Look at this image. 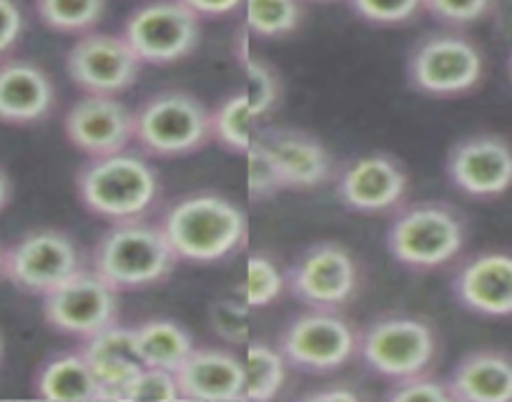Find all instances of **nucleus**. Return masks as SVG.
<instances>
[{
    "label": "nucleus",
    "mask_w": 512,
    "mask_h": 402,
    "mask_svg": "<svg viewBox=\"0 0 512 402\" xmlns=\"http://www.w3.org/2000/svg\"><path fill=\"white\" fill-rule=\"evenodd\" d=\"M277 347L292 370L332 375L357 360L359 330L339 310L307 307L282 327Z\"/></svg>",
    "instance_id": "obj_8"
},
{
    "label": "nucleus",
    "mask_w": 512,
    "mask_h": 402,
    "mask_svg": "<svg viewBox=\"0 0 512 402\" xmlns=\"http://www.w3.org/2000/svg\"><path fill=\"white\" fill-rule=\"evenodd\" d=\"M445 174L467 199H500L512 189V141L495 131L462 136L447 151Z\"/></svg>",
    "instance_id": "obj_14"
},
{
    "label": "nucleus",
    "mask_w": 512,
    "mask_h": 402,
    "mask_svg": "<svg viewBox=\"0 0 512 402\" xmlns=\"http://www.w3.org/2000/svg\"><path fill=\"white\" fill-rule=\"evenodd\" d=\"M256 116L244 91L226 93L211 109V141L229 154H244L254 144Z\"/></svg>",
    "instance_id": "obj_26"
},
{
    "label": "nucleus",
    "mask_w": 512,
    "mask_h": 402,
    "mask_svg": "<svg viewBox=\"0 0 512 402\" xmlns=\"http://www.w3.org/2000/svg\"><path fill=\"white\" fill-rule=\"evenodd\" d=\"M0 279H6V247L0 244Z\"/></svg>",
    "instance_id": "obj_41"
},
{
    "label": "nucleus",
    "mask_w": 512,
    "mask_h": 402,
    "mask_svg": "<svg viewBox=\"0 0 512 402\" xmlns=\"http://www.w3.org/2000/svg\"><path fill=\"white\" fill-rule=\"evenodd\" d=\"M181 3H184L186 8H191L201 21H204V18H211V21L226 18L244 6V0H181Z\"/></svg>",
    "instance_id": "obj_38"
},
{
    "label": "nucleus",
    "mask_w": 512,
    "mask_h": 402,
    "mask_svg": "<svg viewBox=\"0 0 512 402\" xmlns=\"http://www.w3.org/2000/svg\"><path fill=\"white\" fill-rule=\"evenodd\" d=\"M161 174L146 154L131 149L91 156L76 171V196L91 217L108 224L134 222L161 204Z\"/></svg>",
    "instance_id": "obj_1"
},
{
    "label": "nucleus",
    "mask_w": 512,
    "mask_h": 402,
    "mask_svg": "<svg viewBox=\"0 0 512 402\" xmlns=\"http://www.w3.org/2000/svg\"><path fill=\"white\" fill-rule=\"evenodd\" d=\"M387 252L410 272H435L447 267L467 244V219L447 201L422 199L392 212L384 234Z\"/></svg>",
    "instance_id": "obj_4"
},
{
    "label": "nucleus",
    "mask_w": 512,
    "mask_h": 402,
    "mask_svg": "<svg viewBox=\"0 0 512 402\" xmlns=\"http://www.w3.org/2000/svg\"><path fill=\"white\" fill-rule=\"evenodd\" d=\"M357 357L372 375L395 382L432 370L440 357V335L425 317L387 312L359 332Z\"/></svg>",
    "instance_id": "obj_6"
},
{
    "label": "nucleus",
    "mask_w": 512,
    "mask_h": 402,
    "mask_svg": "<svg viewBox=\"0 0 512 402\" xmlns=\"http://www.w3.org/2000/svg\"><path fill=\"white\" fill-rule=\"evenodd\" d=\"M63 136L86 159L136 144V116L118 96L83 93L63 116Z\"/></svg>",
    "instance_id": "obj_16"
},
{
    "label": "nucleus",
    "mask_w": 512,
    "mask_h": 402,
    "mask_svg": "<svg viewBox=\"0 0 512 402\" xmlns=\"http://www.w3.org/2000/svg\"><path fill=\"white\" fill-rule=\"evenodd\" d=\"M209 322L214 335L226 345H246L249 342V305L236 299H219L209 310Z\"/></svg>",
    "instance_id": "obj_36"
},
{
    "label": "nucleus",
    "mask_w": 512,
    "mask_h": 402,
    "mask_svg": "<svg viewBox=\"0 0 512 402\" xmlns=\"http://www.w3.org/2000/svg\"><path fill=\"white\" fill-rule=\"evenodd\" d=\"M289 365L277 345L267 340H249L244 355V400L269 402L282 395Z\"/></svg>",
    "instance_id": "obj_25"
},
{
    "label": "nucleus",
    "mask_w": 512,
    "mask_h": 402,
    "mask_svg": "<svg viewBox=\"0 0 512 402\" xmlns=\"http://www.w3.org/2000/svg\"><path fill=\"white\" fill-rule=\"evenodd\" d=\"M452 402H512V355L472 350L447 375Z\"/></svg>",
    "instance_id": "obj_21"
},
{
    "label": "nucleus",
    "mask_w": 512,
    "mask_h": 402,
    "mask_svg": "<svg viewBox=\"0 0 512 402\" xmlns=\"http://www.w3.org/2000/svg\"><path fill=\"white\" fill-rule=\"evenodd\" d=\"M36 16L46 28L66 36L96 31L103 21L108 0H36Z\"/></svg>",
    "instance_id": "obj_28"
},
{
    "label": "nucleus",
    "mask_w": 512,
    "mask_h": 402,
    "mask_svg": "<svg viewBox=\"0 0 512 402\" xmlns=\"http://www.w3.org/2000/svg\"><path fill=\"white\" fill-rule=\"evenodd\" d=\"M41 315L53 332L81 342L121 322V292L86 267L43 294Z\"/></svg>",
    "instance_id": "obj_11"
},
{
    "label": "nucleus",
    "mask_w": 512,
    "mask_h": 402,
    "mask_svg": "<svg viewBox=\"0 0 512 402\" xmlns=\"http://www.w3.org/2000/svg\"><path fill=\"white\" fill-rule=\"evenodd\" d=\"M287 292L312 310H342L357 297L362 269L357 257L334 239H319L297 254L284 272Z\"/></svg>",
    "instance_id": "obj_9"
},
{
    "label": "nucleus",
    "mask_w": 512,
    "mask_h": 402,
    "mask_svg": "<svg viewBox=\"0 0 512 402\" xmlns=\"http://www.w3.org/2000/svg\"><path fill=\"white\" fill-rule=\"evenodd\" d=\"M118 400H131V402H174L181 400L179 385H176V375L161 367L144 365L136 372L131 380L123 385Z\"/></svg>",
    "instance_id": "obj_33"
},
{
    "label": "nucleus",
    "mask_w": 512,
    "mask_h": 402,
    "mask_svg": "<svg viewBox=\"0 0 512 402\" xmlns=\"http://www.w3.org/2000/svg\"><path fill=\"white\" fill-rule=\"evenodd\" d=\"M507 76H510L512 81V48H510V56H507Z\"/></svg>",
    "instance_id": "obj_42"
},
{
    "label": "nucleus",
    "mask_w": 512,
    "mask_h": 402,
    "mask_svg": "<svg viewBox=\"0 0 512 402\" xmlns=\"http://www.w3.org/2000/svg\"><path fill=\"white\" fill-rule=\"evenodd\" d=\"M334 194L347 212L392 214L405 204L410 191V174L395 154L372 151L349 159L334 176Z\"/></svg>",
    "instance_id": "obj_13"
},
{
    "label": "nucleus",
    "mask_w": 512,
    "mask_h": 402,
    "mask_svg": "<svg viewBox=\"0 0 512 402\" xmlns=\"http://www.w3.org/2000/svg\"><path fill=\"white\" fill-rule=\"evenodd\" d=\"M3 355H6V342H3V335H0V362H3Z\"/></svg>",
    "instance_id": "obj_43"
},
{
    "label": "nucleus",
    "mask_w": 512,
    "mask_h": 402,
    "mask_svg": "<svg viewBox=\"0 0 512 402\" xmlns=\"http://www.w3.org/2000/svg\"><path fill=\"white\" fill-rule=\"evenodd\" d=\"M86 267L78 242L63 229H31L6 247V279L33 297H43Z\"/></svg>",
    "instance_id": "obj_12"
},
{
    "label": "nucleus",
    "mask_w": 512,
    "mask_h": 402,
    "mask_svg": "<svg viewBox=\"0 0 512 402\" xmlns=\"http://www.w3.org/2000/svg\"><path fill=\"white\" fill-rule=\"evenodd\" d=\"M384 397L390 402H452L447 377H437L432 370L390 382Z\"/></svg>",
    "instance_id": "obj_34"
},
{
    "label": "nucleus",
    "mask_w": 512,
    "mask_h": 402,
    "mask_svg": "<svg viewBox=\"0 0 512 402\" xmlns=\"http://www.w3.org/2000/svg\"><path fill=\"white\" fill-rule=\"evenodd\" d=\"M244 21L259 41H282L302 28L304 0H244Z\"/></svg>",
    "instance_id": "obj_27"
},
{
    "label": "nucleus",
    "mask_w": 512,
    "mask_h": 402,
    "mask_svg": "<svg viewBox=\"0 0 512 402\" xmlns=\"http://www.w3.org/2000/svg\"><path fill=\"white\" fill-rule=\"evenodd\" d=\"M141 66V58L121 33H83L66 53L68 78L83 93L121 96L139 81Z\"/></svg>",
    "instance_id": "obj_15"
},
{
    "label": "nucleus",
    "mask_w": 512,
    "mask_h": 402,
    "mask_svg": "<svg viewBox=\"0 0 512 402\" xmlns=\"http://www.w3.org/2000/svg\"><path fill=\"white\" fill-rule=\"evenodd\" d=\"M405 76L420 96L442 101L467 96L485 78V53L477 41L455 28L430 31L407 53Z\"/></svg>",
    "instance_id": "obj_5"
},
{
    "label": "nucleus",
    "mask_w": 512,
    "mask_h": 402,
    "mask_svg": "<svg viewBox=\"0 0 512 402\" xmlns=\"http://www.w3.org/2000/svg\"><path fill=\"white\" fill-rule=\"evenodd\" d=\"M136 116V144L151 159H181L211 144V111L181 88L151 93Z\"/></svg>",
    "instance_id": "obj_7"
},
{
    "label": "nucleus",
    "mask_w": 512,
    "mask_h": 402,
    "mask_svg": "<svg viewBox=\"0 0 512 402\" xmlns=\"http://www.w3.org/2000/svg\"><path fill=\"white\" fill-rule=\"evenodd\" d=\"M136 347L144 365L176 372L196 347L191 332L171 317H149L134 325Z\"/></svg>",
    "instance_id": "obj_24"
},
{
    "label": "nucleus",
    "mask_w": 512,
    "mask_h": 402,
    "mask_svg": "<svg viewBox=\"0 0 512 402\" xmlns=\"http://www.w3.org/2000/svg\"><path fill=\"white\" fill-rule=\"evenodd\" d=\"M452 297L470 315L485 320L512 317V254L480 252L467 257L455 269Z\"/></svg>",
    "instance_id": "obj_18"
},
{
    "label": "nucleus",
    "mask_w": 512,
    "mask_h": 402,
    "mask_svg": "<svg viewBox=\"0 0 512 402\" xmlns=\"http://www.w3.org/2000/svg\"><path fill=\"white\" fill-rule=\"evenodd\" d=\"M246 181H249L246 184L249 201H254V204H262V201L277 196L279 191H287L274 161L264 154L262 146L256 144H251V149L246 151Z\"/></svg>",
    "instance_id": "obj_35"
},
{
    "label": "nucleus",
    "mask_w": 512,
    "mask_h": 402,
    "mask_svg": "<svg viewBox=\"0 0 512 402\" xmlns=\"http://www.w3.org/2000/svg\"><path fill=\"white\" fill-rule=\"evenodd\" d=\"M246 98H249L251 111L256 121L269 119L274 111L282 106L284 98V81L277 68L267 58L251 56L246 58Z\"/></svg>",
    "instance_id": "obj_29"
},
{
    "label": "nucleus",
    "mask_w": 512,
    "mask_h": 402,
    "mask_svg": "<svg viewBox=\"0 0 512 402\" xmlns=\"http://www.w3.org/2000/svg\"><path fill=\"white\" fill-rule=\"evenodd\" d=\"M33 392L43 400L63 402H96L106 400L98 377L93 375L91 365L86 362L83 352L61 350L48 355L38 365L33 375Z\"/></svg>",
    "instance_id": "obj_23"
},
{
    "label": "nucleus",
    "mask_w": 512,
    "mask_h": 402,
    "mask_svg": "<svg viewBox=\"0 0 512 402\" xmlns=\"http://www.w3.org/2000/svg\"><path fill=\"white\" fill-rule=\"evenodd\" d=\"M161 232L179 262L216 264L234 257L249 237L244 209L216 191H191L161 212Z\"/></svg>",
    "instance_id": "obj_2"
},
{
    "label": "nucleus",
    "mask_w": 512,
    "mask_h": 402,
    "mask_svg": "<svg viewBox=\"0 0 512 402\" xmlns=\"http://www.w3.org/2000/svg\"><path fill=\"white\" fill-rule=\"evenodd\" d=\"M56 104V83L38 63L26 58L0 61V124H41L56 111Z\"/></svg>",
    "instance_id": "obj_19"
},
{
    "label": "nucleus",
    "mask_w": 512,
    "mask_h": 402,
    "mask_svg": "<svg viewBox=\"0 0 512 402\" xmlns=\"http://www.w3.org/2000/svg\"><path fill=\"white\" fill-rule=\"evenodd\" d=\"M254 144L262 146L264 154L274 161L284 189L312 191L332 184L337 176V161L312 131L294 126H267L256 129Z\"/></svg>",
    "instance_id": "obj_17"
},
{
    "label": "nucleus",
    "mask_w": 512,
    "mask_h": 402,
    "mask_svg": "<svg viewBox=\"0 0 512 402\" xmlns=\"http://www.w3.org/2000/svg\"><path fill=\"white\" fill-rule=\"evenodd\" d=\"M307 400H317V402H354L359 400L357 390H349V387H327V390H314L309 392Z\"/></svg>",
    "instance_id": "obj_39"
},
{
    "label": "nucleus",
    "mask_w": 512,
    "mask_h": 402,
    "mask_svg": "<svg viewBox=\"0 0 512 402\" xmlns=\"http://www.w3.org/2000/svg\"><path fill=\"white\" fill-rule=\"evenodd\" d=\"M349 11L367 26L397 28L417 21L425 13L422 0H344Z\"/></svg>",
    "instance_id": "obj_32"
},
{
    "label": "nucleus",
    "mask_w": 512,
    "mask_h": 402,
    "mask_svg": "<svg viewBox=\"0 0 512 402\" xmlns=\"http://www.w3.org/2000/svg\"><path fill=\"white\" fill-rule=\"evenodd\" d=\"M176 264L169 239L151 217L108 224L88 254V267L118 292L159 287L174 274Z\"/></svg>",
    "instance_id": "obj_3"
},
{
    "label": "nucleus",
    "mask_w": 512,
    "mask_h": 402,
    "mask_svg": "<svg viewBox=\"0 0 512 402\" xmlns=\"http://www.w3.org/2000/svg\"><path fill=\"white\" fill-rule=\"evenodd\" d=\"M304 3H334V0H304Z\"/></svg>",
    "instance_id": "obj_44"
},
{
    "label": "nucleus",
    "mask_w": 512,
    "mask_h": 402,
    "mask_svg": "<svg viewBox=\"0 0 512 402\" xmlns=\"http://www.w3.org/2000/svg\"><path fill=\"white\" fill-rule=\"evenodd\" d=\"M23 31H26V18L18 0H0V61L18 46Z\"/></svg>",
    "instance_id": "obj_37"
},
{
    "label": "nucleus",
    "mask_w": 512,
    "mask_h": 402,
    "mask_svg": "<svg viewBox=\"0 0 512 402\" xmlns=\"http://www.w3.org/2000/svg\"><path fill=\"white\" fill-rule=\"evenodd\" d=\"M287 289V277L279 269L277 259H272L269 254L256 252L251 254L249 262H246V282H244V299L249 307H262L274 305L279 297Z\"/></svg>",
    "instance_id": "obj_30"
},
{
    "label": "nucleus",
    "mask_w": 512,
    "mask_h": 402,
    "mask_svg": "<svg viewBox=\"0 0 512 402\" xmlns=\"http://www.w3.org/2000/svg\"><path fill=\"white\" fill-rule=\"evenodd\" d=\"M174 375L181 400H244V360H239L236 352L226 350V347L196 345Z\"/></svg>",
    "instance_id": "obj_20"
},
{
    "label": "nucleus",
    "mask_w": 512,
    "mask_h": 402,
    "mask_svg": "<svg viewBox=\"0 0 512 402\" xmlns=\"http://www.w3.org/2000/svg\"><path fill=\"white\" fill-rule=\"evenodd\" d=\"M121 36L144 66H174L199 48L201 18L181 0H146L128 13Z\"/></svg>",
    "instance_id": "obj_10"
},
{
    "label": "nucleus",
    "mask_w": 512,
    "mask_h": 402,
    "mask_svg": "<svg viewBox=\"0 0 512 402\" xmlns=\"http://www.w3.org/2000/svg\"><path fill=\"white\" fill-rule=\"evenodd\" d=\"M78 350L83 352L93 375L101 382L106 400H118L123 385L144 367L139 347H136L134 327H126L121 322L81 340Z\"/></svg>",
    "instance_id": "obj_22"
},
{
    "label": "nucleus",
    "mask_w": 512,
    "mask_h": 402,
    "mask_svg": "<svg viewBox=\"0 0 512 402\" xmlns=\"http://www.w3.org/2000/svg\"><path fill=\"white\" fill-rule=\"evenodd\" d=\"M500 0H422V8L440 26L465 31L497 13Z\"/></svg>",
    "instance_id": "obj_31"
},
{
    "label": "nucleus",
    "mask_w": 512,
    "mask_h": 402,
    "mask_svg": "<svg viewBox=\"0 0 512 402\" xmlns=\"http://www.w3.org/2000/svg\"><path fill=\"white\" fill-rule=\"evenodd\" d=\"M11 196H13V181L8 176V171L0 166V212L11 204Z\"/></svg>",
    "instance_id": "obj_40"
}]
</instances>
